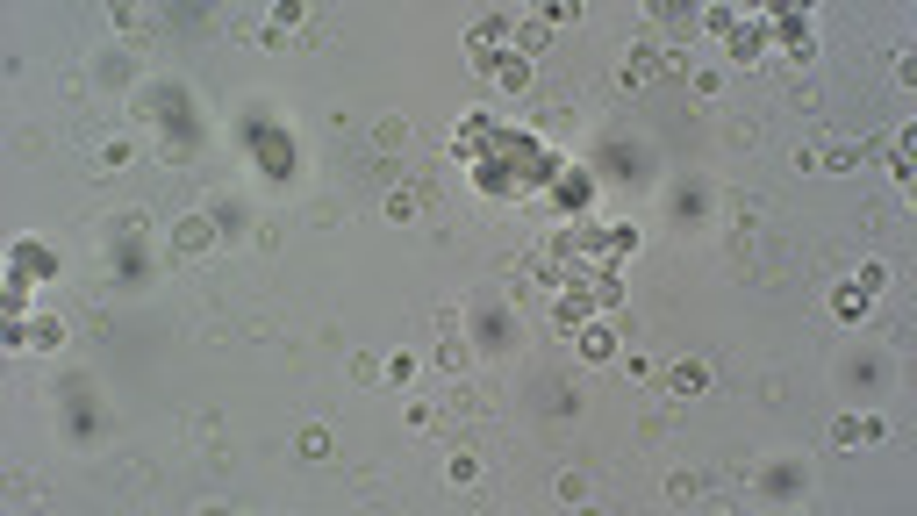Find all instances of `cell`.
I'll return each mask as SVG.
<instances>
[{"mask_svg":"<svg viewBox=\"0 0 917 516\" xmlns=\"http://www.w3.org/2000/svg\"><path fill=\"white\" fill-rule=\"evenodd\" d=\"M660 72H688V51H631L617 65V86H624V94H645Z\"/></svg>","mask_w":917,"mask_h":516,"instance_id":"1","label":"cell"},{"mask_svg":"<svg viewBox=\"0 0 917 516\" xmlns=\"http://www.w3.org/2000/svg\"><path fill=\"white\" fill-rule=\"evenodd\" d=\"M251 158H258L266 180H287V172H294V137H287V129H273V122H258V129H251Z\"/></svg>","mask_w":917,"mask_h":516,"instance_id":"2","label":"cell"},{"mask_svg":"<svg viewBox=\"0 0 917 516\" xmlns=\"http://www.w3.org/2000/svg\"><path fill=\"white\" fill-rule=\"evenodd\" d=\"M760 22L774 29L767 43H781L789 58H810V51H817V29H810V15H803V8H774V15H760Z\"/></svg>","mask_w":917,"mask_h":516,"instance_id":"3","label":"cell"},{"mask_svg":"<svg viewBox=\"0 0 917 516\" xmlns=\"http://www.w3.org/2000/svg\"><path fill=\"white\" fill-rule=\"evenodd\" d=\"M215 237H223L215 215H180V223H172V258H208Z\"/></svg>","mask_w":917,"mask_h":516,"instance_id":"4","label":"cell"},{"mask_svg":"<svg viewBox=\"0 0 917 516\" xmlns=\"http://www.w3.org/2000/svg\"><path fill=\"white\" fill-rule=\"evenodd\" d=\"M430 201H438L430 180H395L387 187V223H416V215H430Z\"/></svg>","mask_w":917,"mask_h":516,"instance_id":"5","label":"cell"},{"mask_svg":"<svg viewBox=\"0 0 917 516\" xmlns=\"http://www.w3.org/2000/svg\"><path fill=\"white\" fill-rule=\"evenodd\" d=\"M724 51H731L738 65H760V58H767V22H760V15H738V22L724 29Z\"/></svg>","mask_w":917,"mask_h":516,"instance_id":"6","label":"cell"},{"mask_svg":"<svg viewBox=\"0 0 917 516\" xmlns=\"http://www.w3.org/2000/svg\"><path fill=\"white\" fill-rule=\"evenodd\" d=\"M502 43H516V22H509V15H480L473 36H466V51L488 65V58H502Z\"/></svg>","mask_w":917,"mask_h":516,"instance_id":"7","label":"cell"},{"mask_svg":"<svg viewBox=\"0 0 917 516\" xmlns=\"http://www.w3.org/2000/svg\"><path fill=\"white\" fill-rule=\"evenodd\" d=\"M480 72H488V86H495V94H531V65H523L516 51H502V58H488V65H480Z\"/></svg>","mask_w":917,"mask_h":516,"instance_id":"8","label":"cell"},{"mask_svg":"<svg viewBox=\"0 0 917 516\" xmlns=\"http://www.w3.org/2000/svg\"><path fill=\"white\" fill-rule=\"evenodd\" d=\"M882 430H889L882 416H839V423H832V445H839V452H853V445H875Z\"/></svg>","mask_w":917,"mask_h":516,"instance_id":"9","label":"cell"},{"mask_svg":"<svg viewBox=\"0 0 917 516\" xmlns=\"http://www.w3.org/2000/svg\"><path fill=\"white\" fill-rule=\"evenodd\" d=\"M703 387H710V366H703V359H674V366H667V395L688 402V395H703Z\"/></svg>","mask_w":917,"mask_h":516,"instance_id":"10","label":"cell"},{"mask_svg":"<svg viewBox=\"0 0 917 516\" xmlns=\"http://www.w3.org/2000/svg\"><path fill=\"white\" fill-rule=\"evenodd\" d=\"M552 201H559L566 215H581V208L595 201V187H588V172H559V180H552Z\"/></svg>","mask_w":917,"mask_h":516,"instance_id":"11","label":"cell"},{"mask_svg":"<svg viewBox=\"0 0 917 516\" xmlns=\"http://www.w3.org/2000/svg\"><path fill=\"white\" fill-rule=\"evenodd\" d=\"M545 43H552V22H545V15H523V22H516V58H523V65H531Z\"/></svg>","mask_w":917,"mask_h":516,"instance_id":"12","label":"cell"},{"mask_svg":"<svg viewBox=\"0 0 917 516\" xmlns=\"http://www.w3.org/2000/svg\"><path fill=\"white\" fill-rule=\"evenodd\" d=\"M875 158V144H832V151H817V172H853Z\"/></svg>","mask_w":917,"mask_h":516,"instance_id":"13","label":"cell"},{"mask_svg":"<svg viewBox=\"0 0 917 516\" xmlns=\"http://www.w3.org/2000/svg\"><path fill=\"white\" fill-rule=\"evenodd\" d=\"M581 359H617V330H609V323H581Z\"/></svg>","mask_w":917,"mask_h":516,"instance_id":"14","label":"cell"},{"mask_svg":"<svg viewBox=\"0 0 917 516\" xmlns=\"http://www.w3.org/2000/svg\"><path fill=\"white\" fill-rule=\"evenodd\" d=\"M867 301H875V294H860V287L846 280V287H832V316H839V323H860V316H867Z\"/></svg>","mask_w":917,"mask_h":516,"instance_id":"15","label":"cell"},{"mask_svg":"<svg viewBox=\"0 0 917 516\" xmlns=\"http://www.w3.org/2000/svg\"><path fill=\"white\" fill-rule=\"evenodd\" d=\"M882 151H889V172H896V187H910V180H917V165H910V129H896V137H889Z\"/></svg>","mask_w":917,"mask_h":516,"instance_id":"16","label":"cell"},{"mask_svg":"<svg viewBox=\"0 0 917 516\" xmlns=\"http://www.w3.org/2000/svg\"><path fill=\"white\" fill-rule=\"evenodd\" d=\"M445 481H452V488H473V481H480V459H473V452H452Z\"/></svg>","mask_w":917,"mask_h":516,"instance_id":"17","label":"cell"},{"mask_svg":"<svg viewBox=\"0 0 917 516\" xmlns=\"http://www.w3.org/2000/svg\"><path fill=\"white\" fill-rule=\"evenodd\" d=\"M352 380H359V387L387 380V359H373V352H352Z\"/></svg>","mask_w":917,"mask_h":516,"instance_id":"18","label":"cell"},{"mask_svg":"<svg viewBox=\"0 0 917 516\" xmlns=\"http://www.w3.org/2000/svg\"><path fill=\"white\" fill-rule=\"evenodd\" d=\"M559 502H588L595 488H588V473H559V488H552Z\"/></svg>","mask_w":917,"mask_h":516,"instance_id":"19","label":"cell"},{"mask_svg":"<svg viewBox=\"0 0 917 516\" xmlns=\"http://www.w3.org/2000/svg\"><path fill=\"white\" fill-rule=\"evenodd\" d=\"M115 22H122V36H151V8H115Z\"/></svg>","mask_w":917,"mask_h":516,"instance_id":"20","label":"cell"},{"mask_svg":"<svg viewBox=\"0 0 917 516\" xmlns=\"http://www.w3.org/2000/svg\"><path fill=\"white\" fill-rule=\"evenodd\" d=\"M438 359H445L452 373H466V366H473V352H466V337H445V344H438Z\"/></svg>","mask_w":917,"mask_h":516,"instance_id":"21","label":"cell"},{"mask_svg":"<svg viewBox=\"0 0 917 516\" xmlns=\"http://www.w3.org/2000/svg\"><path fill=\"white\" fill-rule=\"evenodd\" d=\"M796 481H803L796 466H767V495H796Z\"/></svg>","mask_w":917,"mask_h":516,"instance_id":"22","label":"cell"},{"mask_svg":"<svg viewBox=\"0 0 917 516\" xmlns=\"http://www.w3.org/2000/svg\"><path fill=\"white\" fill-rule=\"evenodd\" d=\"M624 380H631V387H645V380H660V366H652L645 352H631V359H624Z\"/></svg>","mask_w":917,"mask_h":516,"instance_id":"23","label":"cell"},{"mask_svg":"<svg viewBox=\"0 0 917 516\" xmlns=\"http://www.w3.org/2000/svg\"><path fill=\"white\" fill-rule=\"evenodd\" d=\"M15 258H22V280H29V273H51V258H43V244H15Z\"/></svg>","mask_w":917,"mask_h":516,"instance_id":"24","label":"cell"},{"mask_svg":"<svg viewBox=\"0 0 917 516\" xmlns=\"http://www.w3.org/2000/svg\"><path fill=\"white\" fill-rule=\"evenodd\" d=\"M695 495H703V481H695V473H674V481H667V502H695Z\"/></svg>","mask_w":917,"mask_h":516,"instance_id":"25","label":"cell"},{"mask_svg":"<svg viewBox=\"0 0 917 516\" xmlns=\"http://www.w3.org/2000/svg\"><path fill=\"white\" fill-rule=\"evenodd\" d=\"M545 22H581V0H552V8H538Z\"/></svg>","mask_w":917,"mask_h":516,"instance_id":"26","label":"cell"},{"mask_svg":"<svg viewBox=\"0 0 917 516\" xmlns=\"http://www.w3.org/2000/svg\"><path fill=\"white\" fill-rule=\"evenodd\" d=\"M387 380H395V387H409V380H416V359H409V352H402V359H387Z\"/></svg>","mask_w":917,"mask_h":516,"instance_id":"27","label":"cell"},{"mask_svg":"<svg viewBox=\"0 0 917 516\" xmlns=\"http://www.w3.org/2000/svg\"><path fill=\"white\" fill-rule=\"evenodd\" d=\"M731 22H738V8H703V29H717V36H724Z\"/></svg>","mask_w":917,"mask_h":516,"instance_id":"28","label":"cell"}]
</instances>
